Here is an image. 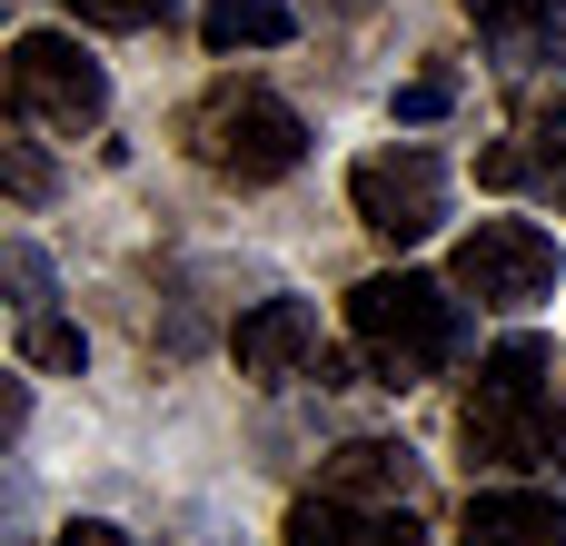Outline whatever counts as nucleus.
<instances>
[{
	"mask_svg": "<svg viewBox=\"0 0 566 546\" xmlns=\"http://www.w3.org/2000/svg\"><path fill=\"white\" fill-rule=\"evenodd\" d=\"M458 546H566V507L537 487H478L458 517Z\"/></svg>",
	"mask_w": 566,
	"mask_h": 546,
	"instance_id": "nucleus-10",
	"label": "nucleus"
},
{
	"mask_svg": "<svg viewBox=\"0 0 566 546\" xmlns=\"http://www.w3.org/2000/svg\"><path fill=\"white\" fill-rule=\"evenodd\" d=\"M20 368H50V378H80L90 368V338L70 318H20Z\"/></svg>",
	"mask_w": 566,
	"mask_h": 546,
	"instance_id": "nucleus-13",
	"label": "nucleus"
},
{
	"mask_svg": "<svg viewBox=\"0 0 566 546\" xmlns=\"http://www.w3.org/2000/svg\"><path fill=\"white\" fill-rule=\"evenodd\" d=\"M0 169H10V199H20V209H40V199H50V159H40L30 139H10V149H0Z\"/></svg>",
	"mask_w": 566,
	"mask_h": 546,
	"instance_id": "nucleus-17",
	"label": "nucleus"
},
{
	"mask_svg": "<svg viewBox=\"0 0 566 546\" xmlns=\"http://www.w3.org/2000/svg\"><path fill=\"white\" fill-rule=\"evenodd\" d=\"M10 109H20L30 129L80 139V129L109 119V80H99V60H90L70 30H20V40H10Z\"/></svg>",
	"mask_w": 566,
	"mask_h": 546,
	"instance_id": "nucleus-4",
	"label": "nucleus"
},
{
	"mask_svg": "<svg viewBox=\"0 0 566 546\" xmlns=\"http://www.w3.org/2000/svg\"><path fill=\"white\" fill-rule=\"evenodd\" d=\"M179 139H189V159H199L209 179H229V189H269V179H289V169L308 159V119H298L269 80H209V90L189 99Z\"/></svg>",
	"mask_w": 566,
	"mask_h": 546,
	"instance_id": "nucleus-2",
	"label": "nucleus"
},
{
	"mask_svg": "<svg viewBox=\"0 0 566 546\" xmlns=\"http://www.w3.org/2000/svg\"><path fill=\"white\" fill-rule=\"evenodd\" d=\"M348 209H358V229H378L388 249H408V239H428L448 219V159L418 149V139H388V149H368L348 169Z\"/></svg>",
	"mask_w": 566,
	"mask_h": 546,
	"instance_id": "nucleus-5",
	"label": "nucleus"
},
{
	"mask_svg": "<svg viewBox=\"0 0 566 546\" xmlns=\"http://www.w3.org/2000/svg\"><path fill=\"white\" fill-rule=\"evenodd\" d=\"M448 99H458V80H448V70H418V80L398 90V119L428 129V119H448Z\"/></svg>",
	"mask_w": 566,
	"mask_h": 546,
	"instance_id": "nucleus-15",
	"label": "nucleus"
},
{
	"mask_svg": "<svg viewBox=\"0 0 566 546\" xmlns=\"http://www.w3.org/2000/svg\"><path fill=\"white\" fill-rule=\"evenodd\" d=\"M50 546H139V537H129V527H109V517H70Z\"/></svg>",
	"mask_w": 566,
	"mask_h": 546,
	"instance_id": "nucleus-19",
	"label": "nucleus"
},
{
	"mask_svg": "<svg viewBox=\"0 0 566 546\" xmlns=\"http://www.w3.org/2000/svg\"><path fill=\"white\" fill-rule=\"evenodd\" d=\"M448 288L478 308H537V298H557V239L537 219H478L448 259Z\"/></svg>",
	"mask_w": 566,
	"mask_h": 546,
	"instance_id": "nucleus-6",
	"label": "nucleus"
},
{
	"mask_svg": "<svg viewBox=\"0 0 566 546\" xmlns=\"http://www.w3.org/2000/svg\"><path fill=\"white\" fill-rule=\"evenodd\" d=\"M289 546H428V527L408 517V507H358V497H328V487H308L298 507H289Z\"/></svg>",
	"mask_w": 566,
	"mask_h": 546,
	"instance_id": "nucleus-8",
	"label": "nucleus"
},
{
	"mask_svg": "<svg viewBox=\"0 0 566 546\" xmlns=\"http://www.w3.org/2000/svg\"><path fill=\"white\" fill-rule=\"evenodd\" d=\"M537 189H547V199L566 209V109L547 119V129H537Z\"/></svg>",
	"mask_w": 566,
	"mask_h": 546,
	"instance_id": "nucleus-18",
	"label": "nucleus"
},
{
	"mask_svg": "<svg viewBox=\"0 0 566 546\" xmlns=\"http://www.w3.org/2000/svg\"><path fill=\"white\" fill-rule=\"evenodd\" d=\"M348 338L378 368V388H418L458 358V298L418 269H378V279L348 288Z\"/></svg>",
	"mask_w": 566,
	"mask_h": 546,
	"instance_id": "nucleus-3",
	"label": "nucleus"
},
{
	"mask_svg": "<svg viewBox=\"0 0 566 546\" xmlns=\"http://www.w3.org/2000/svg\"><path fill=\"white\" fill-rule=\"evenodd\" d=\"M318 487H328V497H358V507H408V497H418V448H398V438H348V448H328Z\"/></svg>",
	"mask_w": 566,
	"mask_h": 546,
	"instance_id": "nucleus-9",
	"label": "nucleus"
},
{
	"mask_svg": "<svg viewBox=\"0 0 566 546\" xmlns=\"http://www.w3.org/2000/svg\"><path fill=\"white\" fill-rule=\"evenodd\" d=\"M70 10H80L90 30H159L179 0H70Z\"/></svg>",
	"mask_w": 566,
	"mask_h": 546,
	"instance_id": "nucleus-14",
	"label": "nucleus"
},
{
	"mask_svg": "<svg viewBox=\"0 0 566 546\" xmlns=\"http://www.w3.org/2000/svg\"><path fill=\"white\" fill-rule=\"evenodd\" d=\"M289 30H298L289 0H209V10H199V40H209L219 60H229V50H279Z\"/></svg>",
	"mask_w": 566,
	"mask_h": 546,
	"instance_id": "nucleus-12",
	"label": "nucleus"
},
{
	"mask_svg": "<svg viewBox=\"0 0 566 546\" xmlns=\"http://www.w3.org/2000/svg\"><path fill=\"white\" fill-rule=\"evenodd\" d=\"M10 288H20V318H50V259L30 239H10Z\"/></svg>",
	"mask_w": 566,
	"mask_h": 546,
	"instance_id": "nucleus-16",
	"label": "nucleus"
},
{
	"mask_svg": "<svg viewBox=\"0 0 566 546\" xmlns=\"http://www.w3.org/2000/svg\"><path fill=\"white\" fill-rule=\"evenodd\" d=\"M478 40L507 60V70H547L566 60V0H468Z\"/></svg>",
	"mask_w": 566,
	"mask_h": 546,
	"instance_id": "nucleus-11",
	"label": "nucleus"
},
{
	"mask_svg": "<svg viewBox=\"0 0 566 546\" xmlns=\"http://www.w3.org/2000/svg\"><path fill=\"white\" fill-rule=\"evenodd\" d=\"M458 438L478 468H547L566 458V408H557V348L547 338H497L468 408H458Z\"/></svg>",
	"mask_w": 566,
	"mask_h": 546,
	"instance_id": "nucleus-1",
	"label": "nucleus"
},
{
	"mask_svg": "<svg viewBox=\"0 0 566 546\" xmlns=\"http://www.w3.org/2000/svg\"><path fill=\"white\" fill-rule=\"evenodd\" d=\"M239 378H259V388H289V378H318V308L308 298H259L249 318H239Z\"/></svg>",
	"mask_w": 566,
	"mask_h": 546,
	"instance_id": "nucleus-7",
	"label": "nucleus"
}]
</instances>
